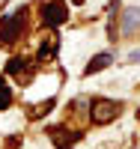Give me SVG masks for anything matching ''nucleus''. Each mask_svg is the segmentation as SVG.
Wrapping results in <instances>:
<instances>
[{
  "label": "nucleus",
  "mask_w": 140,
  "mask_h": 149,
  "mask_svg": "<svg viewBox=\"0 0 140 149\" xmlns=\"http://www.w3.org/2000/svg\"><path fill=\"white\" fill-rule=\"evenodd\" d=\"M122 104L113 102V98H93L90 102V119L95 122V125H107V122H113L119 116Z\"/></svg>",
  "instance_id": "nucleus-1"
},
{
  "label": "nucleus",
  "mask_w": 140,
  "mask_h": 149,
  "mask_svg": "<svg viewBox=\"0 0 140 149\" xmlns=\"http://www.w3.org/2000/svg\"><path fill=\"white\" fill-rule=\"evenodd\" d=\"M54 48H57V36H48V42H42V48H39V60H48L54 54Z\"/></svg>",
  "instance_id": "nucleus-8"
},
{
  "label": "nucleus",
  "mask_w": 140,
  "mask_h": 149,
  "mask_svg": "<svg viewBox=\"0 0 140 149\" xmlns=\"http://www.w3.org/2000/svg\"><path fill=\"white\" fill-rule=\"evenodd\" d=\"M128 60H131V63H140V51H131V54H128Z\"/></svg>",
  "instance_id": "nucleus-10"
},
{
  "label": "nucleus",
  "mask_w": 140,
  "mask_h": 149,
  "mask_svg": "<svg viewBox=\"0 0 140 149\" xmlns=\"http://www.w3.org/2000/svg\"><path fill=\"white\" fill-rule=\"evenodd\" d=\"M48 137L54 140L57 149H72L75 140H78V134H75V131H66V128H51V131H48Z\"/></svg>",
  "instance_id": "nucleus-5"
},
{
  "label": "nucleus",
  "mask_w": 140,
  "mask_h": 149,
  "mask_svg": "<svg viewBox=\"0 0 140 149\" xmlns=\"http://www.w3.org/2000/svg\"><path fill=\"white\" fill-rule=\"evenodd\" d=\"M72 3H78V6H81V3H84V0H72Z\"/></svg>",
  "instance_id": "nucleus-11"
},
{
  "label": "nucleus",
  "mask_w": 140,
  "mask_h": 149,
  "mask_svg": "<svg viewBox=\"0 0 140 149\" xmlns=\"http://www.w3.org/2000/svg\"><path fill=\"white\" fill-rule=\"evenodd\" d=\"M113 63V54H95L93 60H90V66L84 69V74H95V72H101V69H107Z\"/></svg>",
  "instance_id": "nucleus-7"
},
{
  "label": "nucleus",
  "mask_w": 140,
  "mask_h": 149,
  "mask_svg": "<svg viewBox=\"0 0 140 149\" xmlns=\"http://www.w3.org/2000/svg\"><path fill=\"white\" fill-rule=\"evenodd\" d=\"M6 69H9L12 78H18V81H30V74H33V63L27 57H12Z\"/></svg>",
  "instance_id": "nucleus-4"
},
{
  "label": "nucleus",
  "mask_w": 140,
  "mask_h": 149,
  "mask_svg": "<svg viewBox=\"0 0 140 149\" xmlns=\"http://www.w3.org/2000/svg\"><path fill=\"white\" fill-rule=\"evenodd\" d=\"M12 104V90L6 86V81H0V110H6Z\"/></svg>",
  "instance_id": "nucleus-9"
},
{
  "label": "nucleus",
  "mask_w": 140,
  "mask_h": 149,
  "mask_svg": "<svg viewBox=\"0 0 140 149\" xmlns=\"http://www.w3.org/2000/svg\"><path fill=\"white\" fill-rule=\"evenodd\" d=\"M24 15H27V9H15L12 15H6L3 18V24H0V42L3 45H12L21 36V30H24Z\"/></svg>",
  "instance_id": "nucleus-2"
},
{
  "label": "nucleus",
  "mask_w": 140,
  "mask_h": 149,
  "mask_svg": "<svg viewBox=\"0 0 140 149\" xmlns=\"http://www.w3.org/2000/svg\"><path fill=\"white\" fill-rule=\"evenodd\" d=\"M42 24L45 27H60V24L69 21V6L63 3V0H48V3H42Z\"/></svg>",
  "instance_id": "nucleus-3"
},
{
  "label": "nucleus",
  "mask_w": 140,
  "mask_h": 149,
  "mask_svg": "<svg viewBox=\"0 0 140 149\" xmlns=\"http://www.w3.org/2000/svg\"><path fill=\"white\" fill-rule=\"evenodd\" d=\"M140 27V9L131 6V9H125V15H122V33H134Z\"/></svg>",
  "instance_id": "nucleus-6"
}]
</instances>
